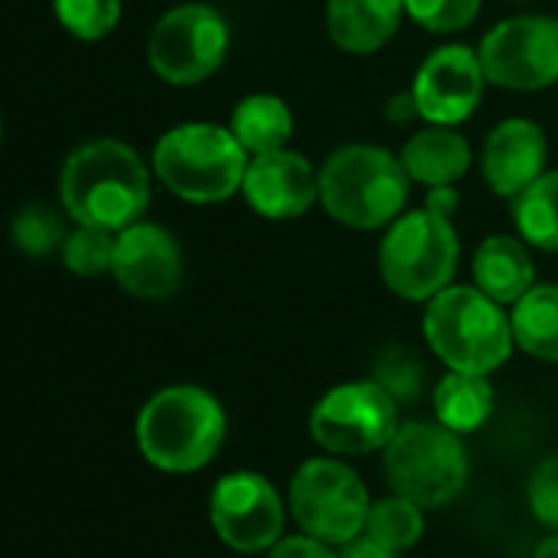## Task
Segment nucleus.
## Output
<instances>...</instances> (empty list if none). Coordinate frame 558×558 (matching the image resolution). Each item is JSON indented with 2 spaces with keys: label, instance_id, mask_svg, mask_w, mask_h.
Returning <instances> with one entry per match:
<instances>
[{
  "label": "nucleus",
  "instance_id": "1",
  "mask_svg": "<svg viewBox=\"0 0 558 558\" xmlns=\"http://www.w3.org/2000/svg\"><path fill=\"white\" fill-rule=\"evenodd\" d=\"M59 199L75 226L121 232L141 222L150 203V170L121 141H88L65 157Z\"/></svg>",
  "mask_w": 558,
  "mask_h": 558
},
{
  "label": "nucleus",
  "instance_id": "2",
  "mask_svg": "<svg viewBox=\"0 0 558 558\" xmlns=\"http://www.w3.org/2000/svg\"><path fill=\"white\" fill-rule=\"evenodd\" d=\"M134 435L150 468L193 474L219 454L226 441V412L219 399L199 386H170L147 399Z\"/></svg>",
  "mask_w": 558,
  "mask_h": 558
},
{
  "label": "nucleus",
  "instance_id": "3",
  "mask_svg": "<svg viewBox=\"0 0 558 558\" xmlns=\"http://www.w3.org/2000/svg\"><path fill=\"white\" fill-rule=\"evenodd\" d=\"M412 177L402 157L376 144L337 147L320 167V206L350 229H389L409 203Z\"/></svg>",
  "mask_w": 558,
  "mask_h": 558
},
{
  "label": "nucleus",
  "instance_id": "4",
  "mask_svg": "<svg viewBox=\"0 0 558 558\" xmlns=\"http://www.w3.org/2000/svg\"><path fill=\"white\" fill-rule=\"evenodd\" d=\"M425 340L448 369L477 376L500 369L517 347L504 304L471 284H451L428 301Z\"/></svg>",
  "mask_w": 558,
  "mask_h": 558
},
{
  "label": "nucleus",
  "instance_id": "5",
  "mask_svg": "<svg viewBox=\"0 0 558 558\" xmlns=\"http://www.w3.org/2000/svg\"><path fill=\"white\" fill-rule=\"evenodd\" d=\"M252 154L232 128L190 121L170 128L157 144L150 167L157 180L186 203H222L242 193Z\"/></svg>",
  "mask_w": 558,
  "mask_h": 558
},
{
  "label": "nucleus",
  "instance_id": "6",
  "mask_svg": "<svg viewBox=\"0 0 558 558\" xmlns=\"http://www.w3.org/2000/svg\"><path fill=\"white\" fill-rule=\"evenodd\" d=\"M458 258L461 242L451 219L412 209L386 229L379 245V275L402 301H432L451 288Z\"/></svg>",
  "mask_w": 558,
  "mask_h": 558
},
{
  "label": "nucleus",
  "instance_id": "7",
  "mask_svg": "<svg viewBox=\"0 0 558 558\" xmlns=\"http://www.w3.org/2000/svg\"><path fill=\"white\" fill-rule=\"evenodd\" d=\"M383 471L392 494L432 510L461 497L471 464L458 432L441 422H409L386 445Z\"/></svg>",
  "mask_w": 558,
  "mask_h": 558
},
{
  "label": "nucleus",
  "instance_id": "8",
  "mask_svg": "<svg viewBox=\"0 0 558 558\" xmlns=\"http://www.w3.org/2000/svg\"><path fill=\"white\" fill-rule=\"evenodd\" d=\"M288 504L298 526L327 546H347L350 539L363 536L373 510L366 484L333 458H314L301 464L291 477Z\"/></svg>",
  "mask_w": 558,
  "mask_h": 558
},
{
  "label": "nucleus",
  "instance_id": "9",
  "mask_svg": "<svg viewBox=\"0 0 558 558\" xmlns=\"http://www.w3.org/2000/svg\"><path fill=\"white\" fill-rule=\"evenodd\" d=\"M229 52V23L209 3L167 10L147 36V65L167 85H199L219 72Z\"/></svg>",
  "mask_w": 558,
  "mask_h": 558
},
{
  "label": "nucleus",
  "instance_id": "10",
  "mask_svg": "<svg viewBox=\"0 0 558 558\" xmlns=\"http://www.w3.org/2000/svg\"><path fill=\"white\" fill-rule=\"evenodd\" d=\"M396 432L399 402L376 379L343 383L330 389L311 412V438L337 458L386 451Z\"/></svg>",
  "mask_w": 558,
  "mask_h": 558
},
{
  "label": "nucleus",
  "instance_id": "11",
  "mask_svg": "<svg viewBox=\"0 0 558 558\" xmlns=\"http://www.w3.org/2000/svg\"><path fill=\"white\" fill-rule=\"evenodd\" d=\"M487 82L510 92H539L558 82V20L520 13L497 23L477 46Z\"/></svg>",
  "mask_w": 558,
  "mask_h": 558
},
{
  "label": "nucleus",
  "instance_id": "12",
  "mask_svg": "<svg viewBox=\"0 0 558 558\" xmlns=\"http://www.w3.org/2000/svg\"><path fill=\"white\" fill-rule=\"evenodd\" d=\"M209 523L235 553H262L281 543L284 504L275 484L255 471H235L216 481L209 494Z\"/></svg>",
  "mask_w": 558,
  "mask_h": 558
},
{
  "label": "nucleus",
  "instance_id": "13",
  "mask_svg": "<svg viewBox=\"0 0 558 558\" xmlns=\"http://www.w3.org/2000/svg\"><path fill=\"white\" fill-rule=\"evenodd\" d=\"M487 72L481 65V52L464 43L438 46L415 72L412 95L418 101V114L428 124L458 128L468 121L484 98Z\"/></svg>",
  "mask_w": 558,
  "mask_h": 558
},
{
  "label": "nucleus",
  "instance_id": "14",
  "mask_svg": "<svg viewBox=\"0 0 558 558\" xmlns=\"http://www.w3.org/2000/svg\"><path fill=\"white\" fill-rule=\"evenodd\" d=\"M111 275L131 298L163 301L183 281V252L163 226L141 219L118 232Z\"/></svg>",
  "mask_w": 558,
  "mask_h": 558
},
{
  "label": "nucleus",
  "instance_id": "15",
  "mask_svg": "<svg viewBox=\"0 0 558 558\" xmlns=\"http://www.w3.org/2000/svg\"><path fill=\"white\" fill-rule=\"evenodd\" d=\"M245 203L265 219H298L320 199V170L298 150H271L248 160Z\"/></svg>",
  "mask_w": 558,
  "mask_h": 558
},
{
  "label": "nucleus",
  "instance_id": "16",
  "mask_svg": "<svg viewBox=\"0 0 558 558\" xmlns=\"http://www.w3.org/2000/svg\"><path fill=\"white\" fill-rule=\"evenodd\" d=\"M546 160L549 141L543 128L530 118H507L487 134L481 170L497 196L517 199L546 173Z\"/></svg>",
  "mask_w": 558,
  "mask_h": 558
},
{
  "label": "nucleus",
  "instance_id": "17",
  "mask_svg": "<svg viewBox=\"0 0 558 558\" xmlns=\"http://www.w3.org/2000/svg\"><path fill=\"white\" fill-rule=\"evenodd\" d=\"M405 0H327V33L353 56L379 52L399 29Z\"/></svg>",
  "mask_w": 558,
  "mask_h": 558
},
{
  "label": "nucleus",
  "instance_id": "18",
  "mask_svg": "<svg viewBox=\"0 0 558 558\" xmlns=\"http://www.w3.org/2000/svg\"><path fill=\"white\" fill-rule=\"evenodd\" d=\"M402 167L412 183L422 186H448L458 183L471 170V144L461 131L448 124H425L402 147Z\"/></svg>",
  "mask_w": 558,
  "mask_h": 558
},
{
  "label": "nucleus",
  "instance_id": "19",
  "mask_svg": "<svg viewBox=\"0 0 558 558\" xmlns=\"http://www.w3.org/2000/svg\"><path fill=\"white\" fill-rule=\"evenodd\" d=\"M474 288L497 304H517L536 288V265L523 239L490 235L474 252Z\"/></svg>",
  "mask_w": 558,
  "mask_h": 558
},
{
  "label": "nucleus",
  "instance_id": "20",
  "mask_svg": "<svg viewBox=\"0 0 558 558\" xmlns=\"http://www.w3.org/2000/svg\"><path fill=\"white\" fill-rule=\"evenodd\" d=\"M229 128L239 137V144L252 157H258V154H271V150L288 147L291 134H294V114H291L284 98L268 95V92H255L235 105Z\"/></svg>",
  "mask_w": 558,
  "mask_h": 558
},
{
  "label": "nucleus",
  "instance_id": "21",
  "mask_svg": "<svg viewBox=\"0 0 558 558\" xmlns=\"http://www.w3.org/2000/svg\"><path fill=\"white\" fill-rule=\"evenodd\" d=\"M435 415L445 428L458 435H471L487 425L494 415V386L487 376L477 373H458L451 369L438 386H435Z\"/></svg>",
  "mask_w": 558,
  "mask_h": 558
},
{
  "label": "nucleus",
  "instance_id": "22",
  "mask_svg": "<svg viewBox=\"0 0 558 558\" xmlns=\"http://www.w3.org/2000/svg\"><path fill=\"white\" fill-rule=\"evenodd\" d=\"M513 337L523 353L558 363V284H536L510 311Z\"/></svg>",
  "mask_w": 558,
  "mask_h": 558
},
{
  "label": "nucleus",
  "instance_id": "23",
  "mask_svg": "<svg viewBox=\"0 0 558 558\" xmlns=\"http://www.w3.org/2000/svg\"><path fill=\"white\" fill-rule=\"evenodd\" d=\"M513 222L526 245L558 252V170H546L513 199Z\"/></svg>",
  "mask_w": 558,
  "mask_h": 558
},
{
  "label": "nucleus",
  "instance_id": "24",
  "mask_svg": "<svg viewBox=\"0 0 558 558\" xmlns=\"http://www.w3.org/2000/svg\"><path fill=\"white\" fill-rule=\"evenodd\" d=\"M425 507L392 494L379 504H373L369 510V520H366V536H373L376 543L389 546L392 553H402V549H412L422 533H425V517H422Z\"/></svg>",
  "mask_w": 558,
  "mask_h": 558
},
{
  "label": "nucleus",
  "instance_id": "25",
  "mask_svg": "<svg viewBox=\"0 0 558 558\" xmlns=\"http://www.w3.org/2000/svg\"><path fill=\"white\" fill-rule=\"evenodd\" d=\"M10 235H13V245L23 255L43 258V255L62 248V242H65L69 232H65V219L56 209H49L43 203H29V206H23L13 216Z\"/></svg>",
  "mask_w": 558,
  "mask_h": 558
},
{
  "label": "nucleus",
  "instance_id": "26",
  "mask_svg": "<svg viewBox=\"0 0 558 558\" xmlns=\"http://www.w3.org/2000/svg\"><path fill=\"white\" fill-rule=\"evenodd\" d=\"M114 239H118V232L95 229V226H75L59 248L62 265L78 278H98V275L111 271Z\"/></svg>",
  "mask_w": 558,
  "mask_h": 558
},
{
  "label": "nucleus",
  "instance_id": "27",
  "mask_svg": "<svg viewBox=\"0 0 558 558\" xmlns=\"http://www.w3.org/2000/svg\"><path fill=\"white\" fill-rule=\"evenodd\" d=\"M56 20L82 43L105 39L121 20V0H52Z\"/></svg>",
  "mask_w": 558,
  "mask_h": 558
},
{
  "label": "nucleus",
  "instance_id": "28",
  "mask_svg": "<svg viewBox=\"0 0 558 558\" xmlns=\"http://www.w3.org/2000/svg\"><path fill=\"white\" fill-rule=\"evenodd\" d=\"M405 13L432 33H461L477 20L481 0H405Z\"/></svg>",
  "mask_w": 558,
  "mask_h": 558
},
{
  "label": "nucleus",
  "instance_id": "29",
  "mask_svg": "<svg viewBox=\"0 0 558 558\" xmlns=\"http://www.w3.org/2000/svg\"><path fill=\"white\" fill-rule=\"evenodd\" d=\"M530 510L546 526L558 530V454L546 458L530 477Z\"/></svg>",
  "mask_w": 558,
  "mask_h": 558
},
{
  "label": "nucleus",
  "instance_id": "30",
  "mask_svg": "<svg viewBox=\"0 0 558 558\" xmlns=\"http://www.w3.org/2000/svg\"><path fill=\"white\" fill-rule=\"evenodd\" d=\"M376 383L383 386V389H389L392 396H396V402L399 399H412L418 389H422V369H418V363L415 360H409L405 353H389V360L379 366V373H376Z\"/></svg>",
  "mask_w": 558,
  "mask_h": 558
},
{
  "label": "nucleus",
  "instance_id": "31",
  "mask_svg": "<svg viewBox=\"0 0 558 558\" xmlns=\"http://www.w3.org/2000/svg\"><path fill=\"white\" fill-rule=\"evenodd\" d=\"M268 558H340V553H337V546H327L304 533V536H288V539L275 543Z\"/></svg>",
  "mask_w": 558,
  "mask_h": 558
},
{
  "label": "nucleus",
  "instance_id": "32",
  "mask_svg": "<svg viewBox=\"0 0 558 558\" xmlns=\"http://www.w3.org/2000/svg\"><path fill=\"white\" fill-rule=\"evenodd\" d=\"M458 206H461V196H458V186L454 183H448V186H428V193H425V209L428 213H438V216L451 219L458 213Z\"/></svg>",
  "mask_w": 558,
  "mask_h": 558
},
{
  "label": "nucleus",
  "instance_id": "33",
  "mask_svg": "<svg viewBox=\"0 0 558 558\" xmlns=\"http://www.w3.org/2000/svg\"><path fill=\"white\" fill-rule=\"evenodd\" d=\"M340 558H396V553L363 533V536L350 539L347 546H340Z\"/></svg>",
  "mask_w": 558,
  "mask_h": 558
},
{
  "label": "nucleus",
  "instance_id": "34",
  "mask_svg": "<svg viewBox=\"0 0 558 558\" xmlns=\"http://www.w3.org/2000/svg\"><path fill=\"white\" fill-rule=\"evenodd\" d=\"M389 118L399 121V124H405V121H412V118H422V114H418L415 95L409 92V95H399L396 101H389Z\"/></svg>",
  "mask_w": 558,
  "mask_h": 558
},
{
  "label": "nucleus",
  "instance_id": "35",
  "mask_svg": "<svg viewBox=\"0 0 558 558\" xmlns=\"http://www.w3.org/2000/svg\"><path fill=\"white\" fill-rule=\"evenodd\" d=\"M533 558H558V536H549V539H543V543L536 546Z\"/></svg>",
  "mask_w": 558,
  "mask_h": 558
}]
</instances>
